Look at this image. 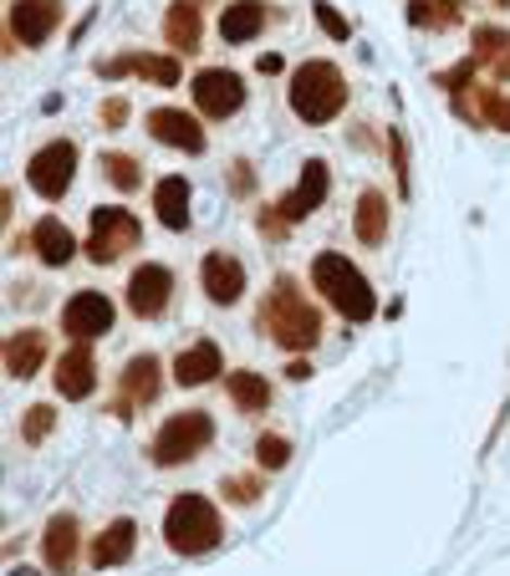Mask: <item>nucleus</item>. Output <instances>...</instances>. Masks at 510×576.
I'll list each match as a JSON object with an SVG mask.
<instances>
[{
	"label": "nucleus",
	"instance_id": "nucleus-1",
	"mask_svg": "<svg viewBox=\"0 0 510 576\" xmlns=\"http://www.w3.org/2000/svg\"><path fill=\"white\" fill-rule=\"evenodd\" d=\"M255 322H260V332H271V342H281L291 353H306V347H317V337H322V311L306 306V296L296 291L291 276L276 281V291L266 296Z\"/></svg>",
	"mask_w": 510,
	"mask_h": 576
},
{
	"label": "nucleus",
	"instance_id": "nucleus-2",
	"mask_svg": "<svg viewBox=\"0 0 510 576\" xmlns=\"http://www.w3.org/2000/svg\"><path fill=\"white\" fill-rule=\"evenodd\" d=\"M311 286L327 296V306L332 311H342L347 322H368L378 311V296H373V286H368V276L357 271L347 255H337V251H322L317 260H311Z\"/></svg>",
	"mask_w": 510,
	"mask_h": 576
},
{
	"label": "nucleus",
	"instance_id": "nucleus-3",
	"mask_svg": "<svg viewBox=\"0 0 510 576\" xmlns=\"http://www.w3.org/2000/svg\"><path fill=\"white\" fill-rule=\"evenodd\" d=\"M286 98L302 123H332L347 107V82H342V72L332 62H302L291 72Z\"/></svg>",
	"mask_w": 510,
	"mask_h": 576
},
{
	"label": "nucleus",
	"instance_id": "nucleus-4",
	"mask_svg": "<svg viewBox=\"0 0 510 576\" xmlns=\"http://www.w3.org/2000/svg\"><path fill=\"white\" fill-rule=\"evenodd\" d=\"M225 536L220 526V510L209 505L204 495H179L169 510H164V541L169 551L179 556H204V551H215Z\"/></svg>",
	"mask_w": 510,
	"mask_h": 576
},
{
	"label": "nucleus",
	"instance_id": "nucleus-5",
	"mask_svg": "<svg viewBox=\"0 0 510 576\" xmlns=\"http://www.w3.org/2000/svg\"><path fill=\"white\" fill-rule=\"evenodd\" d=\"M209 439H215V419H209L204 408H184V413H174L169 424L153 434V464H158V470H174V464L204 455Z\"/></svg>",
	"mask_w": 510,
	"mask_h": 576
},
{
	"label": "nucleus",
	"instance_id": "nucleus-6",
	"mask_svg": "<svg viewBox=\"0 0 510 576\" xmlns=\"http://www.w3.org/2000/svg\"><path fill=\"white\" fill-rule=\"evenodd\" d=\"M138 240H143V225H138V215H128V209H118V204H102V209H92L87 260H98V266H113L123 251H133Z\"/></svg>",
	"mask_w": 510,
	"mask_h": 576
},
{
	"label": "nucleus",
	"instance_id": "nucleus-7",
	"mask_svg": "<svg viewBox=\"0 0 510 576\" xmlns=\"http://www.w3.org/2000/svg\"><path fill=\"white\" fill-rule=\"evenodd\" d=\"M72 174H77V143L72 138H51L47 149H36L26 158V179L41 200H62L72 189Z\"/></svg>",
	"mask_w": 510,
	"mask_h": 576
},
{
	"label": "nucleus",
	"instance_id": "nucleus-8",
	"mask_svg": "<svg viewBox=\"0 0 510 576\" xmlns=\"http://www.w3.org/2000/svg\"><path fill=\"white\" fill-rule=\"evenodd\" d=\"M189 92H194V107H200L204 118H235L240 107H245V77L225 67H204Z\"/></svg>",
	"mask_w": 510,
	"mask_h": 576
},
{
	"label": "nucleus",
	"instance_id": "nucleus-9",
	"mask_svg": "<svg viewBox=\"0 0 510 576\" xmlns=\"http://www.w3.org/2000/svg\"><path fill=\"white\" fill-rule=\"evenodd\" d=\"M62 327H67L77 342H92V337H107L113 332V302L102 291H77L62 311Z\"/></svg>",
	"mask_w": 510,
	"mask_h": 576
},
{
	"label": "nucleus",
	"instance_id": "nucleus-10",
	"mask_svg": "<svg viewBox=\"0 0 510 576\" xmlns=\"http://www.w3.org/2000/svg\"><path fill=\"white\" fill-rule=\"evenodd\" d=\"M327 189H332V169H327L322 158H306V164H302V179H296V189H291V194L276 204V209H281V215L296 225V220H306V215H317V209H322Z\"/></svg>",
	"mask_w": 510,
	"mask_h": 576
},
{
	"label": "nucleus",
	"instance_id": "nucleus-11",
	"mask_svg": "<svg viewBox=\"0 0 510 576\" xmlns=\"http://www.w3.org/2000/svg\"><path fill=\"white\" fill-rule=\"evenodd\" d=\"M62 26V0H11V36L21 47H41Z\"/></svg>",
	"mask_w": 510,
	"mask_h": 576
},
{
	"label": "nucleus",
	"instance_id": "nucleus-12",
	"mask_svg": "<svg viewBox=\"0 0 510 576\" xmlns=\"http://www.w3.org/2000/svg\"><path fill=\"white\" fill-rule=\"evenodd\" d=\"M174 296V271L169 266H138L128 276V311L133 317H158Z\"/></svg>",
	"mask_w": 510,
	"mask_h": 576
},
{
	"label": "nucleus",
	"instance_id": "nucleus-13",
	"mask_svg": "<svg viewBox=\"0 0 510 576\" xmlns=\"http://www.w3.org/2000/svg\"><path fill=\"white\" fill-rule=\"evenodd\" d=\"M200 281H204V296L215 306H235L245 296V266H240L235 255L225 251H209L200 266Z\"/></svg>",
	"mask_w": 510,
	"mask_h": 576
},
{
	"label": "nucleus",
	"instance_id": "nucleus-14",
	"mask_svg": "<svg viewBox=\"0 0 510 576\" xmlns=\"http://www.w3.org/2000/svg\"><path fill=\"white\" fill-rule=\"evenodd\" d=\"M102 77H143V82L153 87H179V62L174 56H149V51H123V56H113V62H102Z\"/></svg>",
	"mask_w": 510,
	"mask_h": 576
},
{
	"label": "nucleus",
	"instance_id": "nucleus-15",
	"mask_svg": "<svg viewBox=\"0 0 510 576\" xmlns=\"http://www.w3.org/2000/svg\"><path fill=\"white\" fill-rule=\"evenodd\" d=\"M149 133L164 149H184V153H204V128L189 118L184 107H153L149 113Z\"/></svg>",
	"mask_w": 510,
	"mask_h": 576
},
{
	"label": "nucleus",
	"instance_id": "nucleus-16",
	"mask_svg": "<svg viewBox=\"0 0 510 576\" xmlns=\"http://www.w3.org/2000/svg\"><path fill=\"white\" fill-rule=\"evenodd\" d=\"M56 393L62 398H92V388H98V357H92V347L87 342H77L72 353H62V362H56Z\"/></svg>",
	"mask_w": 510,
	"mask_h": 576
},
{
	"label": "nucleus",
	"instance_id": "nucleus-17",
	"mask_svg": "<svg viewBox=\"0 0 510 576\" xmlns=\"http://www.w3.org/2000/svg\"><path fill=\"white\" fill-rule=\"evenodd\" d=\"M158 398V357L153 353H138L128 357L123 368V398H118V419H128V408L138 404H153Z\"/></svg>",
	"mask_w": 510,
	"mask_h": 576
},
{
	"label": "nucleus",
	"instance_id": "nucleus-18",
	"mask_svg": "<svg viewBox=\"0 0 510 576\" xmlns=\"http://www.w3.org/2000/svg\"><path fill=\"white\" fill-rule=\"evenodd\" d=\"M41 551H47V566L56 576L77 572V515H51L47 536H41Z\"/></svg>",
	"mask_w": 510,
	"mask_h": 576
},
{
	"label": "nucleus",
	"instance_id": "nucleus-19",
	"mask_svg": "<svg viewBox=\"0 0 510 576\" xmlns=\"http://www.w3.org/2000/svg\"><path fill=\"white\" fill-rule=\"evenodd\" d=\"M41 357H47V332H36V327H26V332H11V337H5V373L16 377V383L36 377V368H41Z\"/></svg>",
	"mask_w": 510,
	"mask_h": 576
},
{
	"label": "nucleus",
	"instance_id": "nucleus-20",
	"mask_svg": "<svg viewBox=\"0 0 510 576\" xmlns=\"http://www.w3.org/2000/svg\"><path fill=\"white\" fill-rule=\"evenodd\" d=\"M215 373H220V347L209 337L174 357V383H179V388H200V383H209Z\"/></svg>",
	"mask_w": 510,
	"mask_h": 576
},
{
	"label": "nucleus",
	"instance_id": "nucleus-21",
	"mask_svg": "<svg viewBox=\"0 0 510 576\" xmlns=\"http://www.w3.org/2000/svg\"><path fill=\"white\" fill-rule=\"evenodd\" d=\"M133 546H138V526L128 521V515H118V521H113V526H107L98 541H92V566H98V572H107V566H123V561L133 556Z\"/></svg>",
	"mask_w": 510,
	"mask_h": 576
},
{
	"label": "nucleus",
	"instance_id": "nucleus-22",
	"mask_svg": "<svg viewBox=\"0 0 510 576\" xmlns=\"http://www.w3.org/2000/svg\"><path fill=\"white\" fill-rule=\"evenodd\" d=\"M31 251L41 255V266H67L72 255H77V240H72V230L56 215H47V220H36L31 230Z\"/></svg>",
	"mask_w": 510,
	"mask_h": 576
},
{
	"label": "nucleus",
	"instance_id": "nucleus-23",
	"mask_svg": "<svg viewBox=\"0 0 510 576\" xmlns=\"http://www.w3.org/2000/svg\"><path fill=\"white\" fill-rule=\"evenodd\" d=\"M353 225H357V240H362V245H383V240H388V194L362 189V194H357Z\"/></svg>",
	"mask_w": 510,
	"mask_h": 576
},
{
	"label": "nucleus",
	"instance_id": "nucleus-24",
	"mask_svg": "<svg viewBox=\"0 0 510 576\" xmlns=\"http://www.w3.org/2000/svg\"><path fill=\"white\" fill-rule=\"evenodd\" d=\"M260 26H266V5L260 0H230L220 11V36L225 41H255L260 36Z\"/></svg>",
	"mask_w": 510,
	"mask_h": 576
},
{
	"label": "nucleus",
	"instance_id": "nucleus-25",
	"mask_svg": "<svg viewBox=\"0 0 510 576\" xmlns=\"http://www.w3.org/2000/svg\"><path fill=\"white\" fill-rule=\"evenodd\" d=\"M153 209H158L164 230H189V184L179 174H169V179L153 184Z\"/></svg>",
	"mask_w": 510,
	"mask_h": 576
},
{
	"label": "nucleus",
	"instance_id": "nucleus-26",
	"mask_svg": "<svg viewBox=\"0 0 510 576\" xmlns=\"http://www.w3.org/2000/svg\"><path fill=\"white\" fill-rule=\"evenodd\" d=\"M475 62L490 67L495 82H510V31H500V26H480L475 31Z\"/></svg>",
	"mask_w": 510,
	"mask_h": 576
},
{
	"label": "nucleus",
	"instance_id": "nucleus-27",
	"mask_svg": "<svg viewBox=\"0 0 510 576\" xmlns=\"http://www.w3.org/2000/svg\"><path fill=\"white\" fill-rule=\"evenodd\" d=\"M164 36L174 51H200V11L194 0H174L169 16H164Z\"/></svg>",
	"mask_w": 510,
	"mask_h": 576
},
{
	"label": "nucleus",
	"instance_id": "nucleus-28",
	"mask_svg": "<svg viewBox=\"0 0 510 576\" xmlns=\"http://www.w3.org/2000/svg\"><path fill=\"white\" fill-rule=\"evenodd\" d=\"M225 388H230V398H235L240 413H266L271 408V383L260 373H230L225 377Z\"/></svg>",
	"mask_w": 510,
	"mask_h": 576
},
{
	"label": "nucleus",
	"instance_id": "nucleus-29",
	"mask_svg": "<svg viewBox=\"0 0 510 576\" xmlns=\"http://www.w3.org/2000/svg\"><path fill=\"white\" fill-rule=\"evenodd\" d=\"M459 118H485L490 128H500V133H510V98L506 92H495V87H485L475 102H455Z\"/></svg>",
	"mask_w": 510,
	"mask_h": 576
},
{
	"label": "nucleus",
	"instance_id": "nucleus-30",
	"mask_svg": "<svg viewBox=\"0 0 510 576\" xmlns=\"http://www.w3.org/2000/svg\"><path fill=\"white\" fill-rule=\"evenodd\" d=\"M459 5H464V0H408V21L439 31V26H455L459 21Z\"/></svg>",
	"mask_w": 510,
	"mask_h": 576
},
{
	"label": "nucleus",
	"instance_id": "nucleus-31",
	"mask_svg": "<svg viewBox=\"0 0 510 576\" xmlns=\"http://www.w3.org/2000/svg\"><path fill=\"white\" fill-rule=\"evenodd\" d=\"M102 174H107V184H118L123 194H133L143 184V169H138V158L128 153H102Z\"/></svg>",
	"mask_w": 510,
	"mask_h": 576
},
{
	"label": "nucleus",
	"instance_id": "nucleus-32",
	"mask_svg": "<svg viewBox=\"0 0 510 576\" xmlns=\"http://www.w3.org/2000/svg\"><path fill=\"white\" fill-rule=\"evenodd\" d=\"M255 464H260V470H286L291 444L281 439V434H260V439H255Z\"/></svg>",
	"mask_w": 510,
	"mask_h": 576
},
{
	"label": "nucleus",
	"instance_id": "nucleus-33",
	"mask_svg": "<svg viewBox=\"0 0 510 576\" xmlns=\"http://www.w3.org/2000/svg\"><path fill=\"white\" fill-rule=\"evenodd\" d=\"M51 424H56L51 404H31V408H26V424H21V439H26V444H41L51 434Z\"/></svg>",
	"mask_w": 510,
	"mask_h": 576
},
{
	"label": "nucleus",
	"instance_id": "nucleus-34",
	"mask_svg": "<svg viewBox=\"0 0 510 576\" xmlns=\"http://www.w3.org/2000/svg\"><path fill=\"white\" fill-rule=\"evenodd\" d=\"M220 490H225V500H235V505H255V500H260V479L255 475H230Z\"/></svg>",
	"mask_w": 510,
	"mask_h": 576
},
{
	"label": "nucleus",
	"instance_id": "nucleus-35",
	"mask_svg": "<svg viewBox=\"0 0 510 576\" xmlns=\"http://www.w3.org/2000/svg\"><path fill=\"white\" fill-rule=\"evenodd\" d=\"M311 11H317V26H322V31L332 36V41H347V36H353V26H347V16H337V5H327V0H317Z\"/></svg>",
	"mask_w": 510,
	"mask_h": 576
},
{
	"label": "nucleus",
	"instance_id": "nucleus-36",
	"mask_svg": "<svg viewBox=\"0 0 510 576\" xmlns=\"http://www.w3.org/2000/svg\"><path fill=\"white\" fill-rule=\"evenodd\" d=\"M388 143H393V169H398V189L408 194V149H404V133L388 128Z\"/></svg>",
	"mask_w": 510,
	"mask_h": 576
},
{
	"label": "nucleus",
	"instance_id": "nucleus-37",
	"mask_svg": "<svg viewBox=\"0 0 510 576\" xmlns=\"http://www.w3.org/2000/svg\"><path fill=\"white\" fill-rule=\"evenodd\" d=\"M102 123H107V128H123V123H128V98H107V102H102Z\"/></svg>",
	"mask_w": 510,
	"mask_h": 576
},
{
	"label": "nucleus",
	"instance_id": "nucleus-38",
	"mask_svg": "<svg viewBox=\"0 0 510 576\" xmlns=\"http://www.w3.org/2000/svg\"><path fill=\"white\" fill-rule=\"evenodd\" d=\"M251 164H235V194H251Z\"/></svg>",
	"mask_w": 510,
	"mask_h": 576
},
{
	"label": "nucleus",
	"instance_id": "nucleus-39",
	"mask_svg": "<svg viewBox=\"0 0 510 576\" xmlns=\"http://www.w3.org/2000/svg\"><path fill=\"white\" fill-rule=\"evenodd\" d=\"M286 377H291V383H306V377H311V362H291Z\"/></svg>",
	"mask_w": 510,
	"mask_h": 576
},
{
	"label": "nucleus",
	"instance_id": "nucleus-40",
	"mask_svg": "<svg viewBox=\"0 0 510 576\" xmlns=\"http://www.w3.org/2000/svg\"><path fill=\"white\" fill-rule=\"evenodd\" d=\"M255 67H260V72H266V77H271V72H281V56H276V51H266V56H260Z\"/></svg>",
	"mask_w": 510,
	"mask_h": 576
},
{
	"label": "nucleus",
	"instance_id": "nucleus-41",
	"mask_svg": "<svg viewBox=\"0 0 510 576\" xmlns=\"http://www.w3.org/2000/svg\"><path fill=\"white\" fill-rule=\"evenodd\" d=\"M11 576H36V572H31V566H16V572H11Z\"/></svg>",
	"mask_w": 510,
	"mask_h": 576
},
{
	"label": "nucleus",
	"instance_id": "nucleus-42",
	"mask_svg": "<svg viewBox=\"0 0 510 576\" xmlns=\"http://www.w3.org/2000/svg\"><path fill=\"white\" fill-rule=\"evenodd\" d=\"M495 5H510V0H495Z\"/></svg>",
	"mask_w": 510,
	"mask_h": 576
}]
</instances>
